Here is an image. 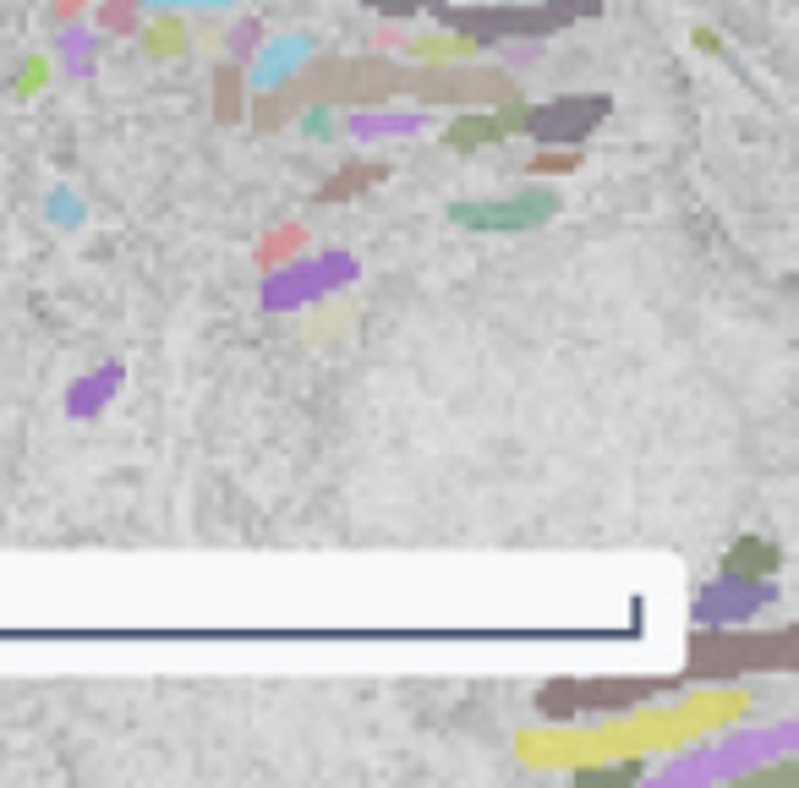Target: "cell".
Instances as JSON below:
<instances>
[{
	"label": "cell",
	"mask_w": 799,
	"mask_h": 788,
	"mask_svg": "<svg viewBox=\"0 0 799 788\" xmlns=\"http://www.w3.org/2000/svg\"><path fill=\"white\" fill-rule=\"evenodd\" d=\"M510 137V121H504V105L499 110H466L444 127V142L455 154H471V148H487V142H504Z\"/></svg>",
	"instance_id": "cell-10"
},
{
	"label": "cell",
	"mask_w": 799,
	"mask_h": 788,
	"mask_svg": "<svg viewBox=\"0 0 799 788\" xmlns=\"http://www.w3.org/2000/svg\"><path fill=\"white\" fill-rule=\"evenodd\" d=\"M142 45H148L154 56H176V50L187 45L181 17H176V11H159V22H148V28H142Z\"/></svg>",
	"instance_id": "cell-13"
},
{
	"label": "cell",
	"mask_w": 799,
	"mask_h": 788,
	"mask_svg": "<svg viewBox=\"0 0 799 788\" xmlns=\"http://www.w3.org/2000/svg\"><path fill=\"white\" fill-rule=\"evenodd\" d=\"M602 116H608V99L602 93H564V99H553V105H504V121L510 131H532L536 142H581L586 131L602 127Z\"/></svg>",
	"instance_id": "cell-5"
},
{
	"label": "cell",
	"mask_w": 799,
	"mask_h": 788,
	"mask_svg": "<svg viewBox=\"0 0 799 788\" xmlns=\"http://www.w3.org/2000/svg\"><path fill=\"white\" fill-rule=\"evenodd\" d=\"M400 99H416L422 110H433V105H482V110H499V105H510L515 99V82L504 77V71H493V66H471V61H416L405 71V88H400Z\"/></svg>",
	"instance_id": "cell-2"
},
{
	"label": "cell",
	"mask_w": 799,
	"mask_h": 788,
	"mask_svg": "<svg viewBox=\"0 0 799 788\" xmlns=\"http://www.w3.org/2000/svg\"><path fill=\"white\" fill-rule=\"evenodd\" d=\"M602 0H482V6H444V28L466 33L471 45L493 39H536L564 28L570 17H592Z\"/></svg>",
	"instance_id": "cell-1"
},
{
	"label": "cell",
	"mask_w": 799,
	"mask_h": 788,
	"mask_svg": "<svg viewBox=\"0 0 799 788\" xmlns=\"http://www.w3.org/2000/svg\"><path fill=\"white\" fill-rule=\"evenodd\" d=\"M253 39H258V22H241V28H236V33L225 39V45H230V61H247V56L258 50Z\"/></svg>",
	"instance_id": "cell-16"
},
{
	"label": "cell",
	"mask_w": 799,
	"mask_h": 788,
	"mask_svg": "<svg viewBox=\"0 0 799 788\" xmlns=\"http://www.w3.org/2000/svg\"><path fill=\"white\" fill-rule=\"evenodd\" d=\"M427 127V110L416 105V110H378V105H362V110H345V121L339 131L345 137H362V142H373V137H411V131Z\"/></svg>",
	"instance_id": "cell-9"
},
{
	"label": "cell",
	"mask_w": 799,
	"mask_h": 788,
	"mask_svg": "<svg viewBox=\"0 0 799 788\" xmlns=\"http://www.w3.org/2000/svg\"><path fill=\"white\" fill-rule=\"evenodd\" d=\"M476 50H482V45H471L466 33H433V39H416V45H411V56H416V61H471V56H476Z\"/></svg>",
	"instance_id": "cell-12"
},
{
	"label": "cell",
	"mask_w": 799,
	"mask_h": 788,
	"mask_svg": "<svg viewBox=\"0 0 799 788\" xmlns=\"http://www.w3.org/2000/svg\"><path fill=\"white\" fill-rule=\"evenodd\" d=\"M570 165H575V154H542L532 170H570Z\"/></svg>",
	"instance_id": "cell-18"
},
{
	"label": "cell",
	"mask_w": 799,
	"mask_h": 788,
	"mask_svg": "<svg viewBox=\"0 0 799 788\" xmlns=\"http://www.w3.org/2000/svg\"><path fill=\"white\" fill-rule=\"evenodd\" d=\"M313 61V39L307 33H285V39H268V45H258V61H253V71H247V82L258 88V93H268V88H285L302 66Z\"/></svg>",
	"instance_id": "cell-8"
},
{
	"label": "cell",
	"mask_w": 799,
	"mask_h": 788,
	"mask_svg": "<svg viewBox=\"0 0 799 788\" xmlns=\"http://www.w3.org/2000/svg\"><path fill=\"white\" fill-rule=\"evenodd\" d=\"M176 6H181V11H187V6H193V11H219V6H247V0H176Z\"/></svg>",
	"instance_id": "cell-19"
},
{
	"label": "cell",
	"mask_w": 799,
	"mask_h": 788,
	"mask_svg": "<svg viewBox=\"0 0 799 788\" xmlns=\"http://www.w3.org/2000/svg\"><path fill=\"white\" fill-rule=\"evenodd\" d=\"M673 679H586V684H548L542 690V712L548 718H570V712H635L641 701L668 696Z\"/></svg>",
	"instance_id": "cell-4"
},
{
	"label": "cell",
	"mask_w": 799,
	"mask_h": 788,
	"mask_svg": "<svg viewBox=\"0 0 799 788\" xmlns=\"http://www.w3.org/2000/svg\"><path fill=\"white\" fill-rule=\"evenodd\" d=\"M761 602H772V587H756V581H744V575H723L712 591H701L696 619H701V624H750Z\"/></svg>",
	"instance_id": "cell-7"
},
{
	"label": "cell",
	"mask_w": 799,
	"mask_h": 788,
	"mask_svg": "<svg viewBox=\"0 0 799 788\" xmlns=\"http://www.w3.org/2000/svg\"><path fill=\"white\" fill-rule=\"evenodd\" d=\"M362 6H378V11H389V17H416L427 0H362Z\"/></svg>",
	"instance_id": "cell-17"
},
{
	"label": "cell",
	"mask_w": 799,
	"mask_h": 788,
	"mask_svg": "<svg viewBox=\"0 0 799 788\" xmlns=\"http://www.w3.org/2000/svg\"><path fill=\"white\" fill-rule=\"evenodd\" d=\"M795 630H772V636H696L690 641V673L696 679H733V673H756V668H789L795 662Z\"/></svg>",
	"instance_id": "cell-3"
},
{
	"label": "cell",
	"mask_w": 799,
	"mask_h": 788,
	"mask_svg": "<svg viewBox=\"0 0 799 788\" xmlns=\"http://www.w3.org/2000/svg\"><path fill=\"white\" fill-rule=\"evenodd\" d=\"M236 88H241V66L225 61L219 66V121H236V116H241V93H236Z\"/></svg>",
	"instance_id": "cell-14"
},
{
	"label": "cell",
	"mask_w": 799,
	"mask_h": 788,
	"mask_svg": "<svg viewBox=\"0 0 799 788\" xmlns=\"http://www.w3.org/2000/svg\"><path fill=\"white\" fill-rule=\"evenodd\" d=\"M778 564H783V553L772 542H761V536H739L723 553V575H744V581H767Z\"/></svg>",
	"instance_id": "cell-11"
},
{
	"label": "cell",
	"mask_w": 799,
	"mask_h": 788,
	"mask_svg": "<svg viewBox=\"0 0 799 788\" xmlns=\"http://www.w3.org/2000/svg\"><path fill=\"white\" fill-rule=\"evenodd\" d=\"M132 6H148V11H181L176 0H132Z\"/></svg>",
	"instance_id": "cell-20"
},
{
	"label": "cell",
	"mask_w": 799,
	"mask_h": 788,
	"mask_svg": "<svg viewBox=\"0 0 799 788\" xmlns=\"http://www.w3.org/2000/svg\"><path fill=\"white\" fill-rule=\"evenodd\" d=\"M302 127H307V137H334V105H307Z\"/></svg>",
	"instance_id": "cell-15"
},
{
	"label": "cell",
	"mask_w": 799,
	"mask_h": 788,
	"mask_svg": "<svg viewBox=\"0 0 799 788\" xmlns=\"http://www.w3.org/2000/svg\"><path fill=\"white\" fill-rule=\"evenodd\" d=\"M559 214V193L553 187H526L510 197H471V203H450V225L461 230H532Z\"/></svg>",
	"instance_id": "cell-6"
}]
</instances>
